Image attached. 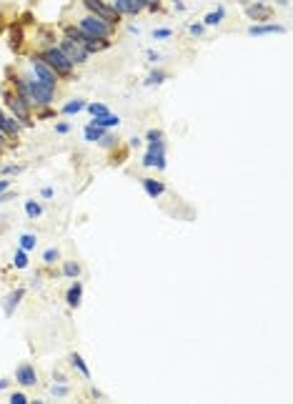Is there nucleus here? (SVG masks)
<instances>
[{"label": "nucleus", "instance_id": "nucleus-30", "mask_svg": "<svg viewBox=\"0 0 293 404\" xmlns=\"http://www.w3.org/2000/svg\"><path fill=\"white\" fill-rule=\"evenodd\" d=\"M53 394L55 397H66L68 394V387H53Z\"/></svg>", "mask_w": 293, "mask_h": 404}, {"label": "nucleus", "instance_id": "nucleus-27", "mask_svg": "<svg viewBox=\"0 0 293 404\" xmlns=\"http://www.w3.org/2000/svg\"><path fill=\"white\" fill-rule=\"evenodd\" d=\"M43 259H45V264H53V261L58 259V251H55V249H48V251L43 253Z\"/></svg>", "mask_w": 293, "mask_h": 404}, {"label": "nucleus", "instance_id": "nucleus-15", "mask_svg": "<svg viewBox=\"0 0 293 404\" xmlns=\"http://www.w3.org/2000/svg\"><path fill=\"white\" fill-rule=\"evenodd\" d=\"M80 296H83V284L75 281V284L68 289V304H70V306H78V304H80Z\"/></svg>", "mask_w": 293, "mask_h": 404}, {"label": "nucleus", "instance_id": "nucleus-23", "mask_svg": "<svg viewBox=\"0 0 293 404\" xmlns=\"http://www.w3.org/2000/svg\"><path fill=\"white\" fill-rule=\"evenodd\" d=\"M10 38H13V48H20L23 46V28H13Z\"/></svg>", "mask_w": 293, "mask_h": 404}, {"label": "nucleus", "instance_id": "nucleus-2", "mask_svg": "<svg viewBox=\"0 0 293 404\" xmlns=\"http://www.w3.org/2000/svg\"><path fill=\"white\" fill-rule=\"evenodd\" d=\"M80 30L86 33V35H90V38H95V40H103V38L111 35V25L106 23V20L95 18V15H86V18H83L80 20Z\"/></svg>", "mask_w": 293, "mask_h": 404}, {"label": "nucleus", "instance_id": "nucleus-6", "mask_svg": "<svg viewBox=\"0 0 293 404\" xmlns=\"http://www.w3.org/2000/svg\"><path fill=\"white\" fill-rule=\"evenodd\" d=\"M5 101H8V105L13 108L15 118H20V121H28V118H30L28 101H25L23 96H20V93H5Z\"/></svg>", "mask_w": 293, "mask_h": 404}, {"label": "nucleus", "instance_id": "nucleus-14", "mask_svg": "<svg viewBox=\"0 0 293 404\" xmlns=\"http://www.w3.org/2000/svg\"><path fill=\"white\" fill-rule=\"evenodd\" d=\"M23 294H25L23 289H18V291H13V294L8 296V299H5V306H3V309H5V314H8V316L13 314V309L18 306V302H20V299H23Z\"/></svg>", "mask_w": 293, "mask_h": 404}, {"label": "nucleus", "instance_id": "nucleus-26", "mask_svg": "<svg viewBox=\"0 0 293 404\" xmlns=\"http://www.w3.org/2000/svg\"><path fill=\"white\" fill-rule=\"evenodd\" d=\"M88 111H90L93 116H100V113H108V108H106V105H103V103H90V105H88Z\"/></svg>", "mask_w": 293, "mask_h": 404}, {"label": "nucleus", "instance_id": "nucleus-32", "mask_svg": "<svg viewBox=\"0 0 293 404\" xmlns=\"http://www.w3.org/2000/svg\"><path fill=\"white\" fill-rule=\"evenodd\" d=\"M160 138H163L160 131H151V133H148V141H160Z\"/></svg>", "mask_w": 293, "mask_h": 404}, {"label": "nucleus", "instance_id": "nucleus-40", "mask_svg": "<svg viewBox=\"0 0 293 404\" xmlns=\"http://www.w3.org/2000/svg\"><path fill=\"white\" fill-rule=\"evenodd\" d=\"M0 30H3V20H0Z\"/></svg>", "mask_w": 293, "mask_h": 404}, {"label": "nucleus", "instance_id": "nucleus-29", "mask_svg": "<svg viewBox=\"0 0 293 404\" xmlns=\"http://www.w3.org/2000/svg\"><path fill=\"white\" fill-rule=\"evenodd\" d=\"M10 402H13V404H28L25 394H20V392H18V394H13V397H10Z\"/></svg>", "mask_w": 293, "mask_h": 404}, {"label": "nucleus", "instance_id": "nucleus-19", "mask_svg": "<svg viewBox=\"0 0 293 404\" xmlns=\"http://www.w3.org/2000/svg\"><path fill=\"white\" fill-rule=\"evenodd\" d=\"M223 15H225L223 8H218L216 13H208V15H205V25H218L221 20H223Z\"/></svg>", "mask_w": 293, "mask_h": 404}, {"label": "nucleus", "instance_id": "nucleus-18", "mask_svg": "<svg viewBox=\"0 0 293 404\" xmlns=\"http://www.w3.org/2000/svg\"><path fill=\"white\" fill-rule=\"evenodd\" d=\"M70 361H73V367H75L83 377H90V372H88V367H86V361H83V356H80V354H73V356H70Z\"/></svg>", "mask_w": 293, "mask_h": 404}, {"label": "nucleus", "instance_id": "nucleus-28", "mask_svg": "<svg viewBox=\"0 0 293 404\" xmlns=\"http://www.w3.org/2000/svg\"><path fill=\"white\" fill-rule=\"evenodd\" d=\"M163 78H165V73H163V71H156V73L148 76V83H160Z\"/></svg>", "mask_w": 293, "mask_h": 404}, {"label": "nucleus", "instance_id": "nucleus-37", "mask_svg": "<svg viewBox=\"0 0 293 404\" xmlns=\"http://www.w3.org/2000/svg\"><path fill=\"white\" fill-rule=\"evenodd\" d=\"M8 186H10V181H0V194H3V191H8Z\"/></svg>", "mask_w": 293, "mask_h": 404}, {"label": "nucleus", "instance_id": "nucleus-4", "mask_svg": "<svg viewBox=\"0 0 293 404\" xmlns=\"http://www.w3.org/2000/svg\"><path fill=\"white\" fill-rule=\"evenodd\" d=\"M30 63H33V73H35V78H38V80H43L45 86L55 88V83H58V73L48 66V63H45V60H40V58H33Z\"/></svg>", "mask_w": 293, "mask_h": 404}, {"label": "nucleus", "instance_id": "nucleus-24", "mask_svg": "<svg viewBox=\"0 0 293 404\" xmlns=\"http://www.w3.org/2000/svg\"><path fill=\"white\" fill-rule=\"evenodd\" d=\"M63 274H66V276H73V279H75V276L80 274V266H78V264H73V261H68L66 266H63Z\"/></svg>", "mask_w": 293, "mask_h": 404}, {"label": "nucleus", "instance_id": "nucleus-22", "mask_svg": "<svg viewBox=\"0 0 293 404\" xmlns=\"http://www.w3.org/2000/svg\"><path fill=\"white\" fill-rule=\"evenodd\" d=\"M20 246H23V251L33 249L35 246V236H33V233H23V236H20Z\"/></svg>", "mask_w": 293, "mask_h": 404}, {"label": "nucleus", "instance_id": "nucleus-38", "mask_svg": "<svg viewBox=\"0 0 293 404\" xmlns=\"http://www.w3.org/2000/svg\"><path fill=\"white\" fill-rule=\"evenodd\" d=\"M5 384H8V381H3V379H0V389H3V387H5Z\"/></svg>", "mask_w": 293, "mask_h": 404}, {"label": "nucleus", "instance_id": "nucleus-17", "mask_svg": "<svg viewBox=\"0 0 293 404\" xmlns=\"http://www.w3.org/2000/svg\"><path fill=\"white\" fill-rule=\"evenodd\" d=\"M103 138V128H100V126H88V128H86V141H90V143H95V141H100Z\"/></svg>", "mask_w": 293, "mask_h": 404}, {"label": "nucleus", "instance_id": "nucleus-10", "mask_svg": "<svg viewBox=\"0 0 293 404\" xmlns=\"http://www.w3.org/2000/svg\"><path fill=\"white\" fill-rule=\"evenodd\" d=\"M143 188H145V194H148L151 199H158L165 191V186L160 181H153V178H143Z\"/></svg>", "mask_w": 293, "mask_h": 404}, {"label": "nucleus", "instance_id": "nucleus-20", "mask_svg": "<svg viewBox=\"0 0 293 404\" xmlns=\"http://www.w3.org/2000/svg\"><path fill=\"white\" fill-rule=\"evenodd\" d=\"M25 214H28L30 219H38L40 214H43V208H40L38 203H33V201H28V203H25Z\"/></svg>", "mask_w": 293, "mask_h": 404}, {"label": "nucleus", "instance_id": "nucleus-5", "mask_svg": "<svg viewBox=\"0 0 293 404\" xmlns=\"http://www.w3.org/2000/svg\"><path fill=\"white\" fill-rule=\"evenodd\" d=\"M60 53L66 55L70 63H83V60L88 58V50L83 48V46H78L75 40H70V38H66V40L60 43Z\"/></svg>", "mask_w": 293, "mask_h": 404}, {"label": "nucleus", "instance_id": "nucleus-33", "mask_svg": "<svg viewBox=\"0 0 293 404\" xmlns=\"http://www.w3.org/2000/svg\"><path fill=\"white\" fill-rule=\"evenodd\" d=\"M171 35V30L168 28H160V30H156V38H168Z\"/></svg>", "mask_w": 293, "mask_h": 404}, {"label": "nucleus", "instance_id": "nucleus-25", "mask_svg": "<svg viewBox=\"0 0 293 404\" xmlns=\"http://www.w3.org/2000/svg\"><path fill=\"white\" fill-rule=\"evenodd\" d=\"M13 264H15L18 269H25V266H28V256H25V251H18V253H15V259H13Z\"/></svg>", "mask_w": 293, "mask_h": 404}, {"label": "nucleus", "instance_id": "nucleus-7", "mask_svg": "<svg viewBox=\"0 0 293 404\" xmlns=\"http://www.w3.org/2000/svg\"><path fill=\"white\" fill-rule=\"evenodd\" d=\"M143 166H158L165 168V153H163V141H151V148L143 158Z\"/></svg>", "mask_w": 293, "mask_h": 404}, {"label": "nucleus", "instance_id": "nucleus-3", "mask_svg": "<svg viewBox=\"0 0 293 404\" xmlns=\"http://www.w3.org/2000/svg\"><path fill=\"white\" fill-rule=\"evenodd\" d=\"M86 3V8L90 10V15H95V18H100V20H106L108 25H113V23H118V15L120 13H115V8H108L103 0H83Z\"/></svg>", "mask_w": 293, "mask_h": 404}, {"label": "nucleus", "instance_id": "nucleus-31", "mask_svg": "<svg viewBox=\"0 0 293 404\" xmlns=\"http://www.w3.org/2000/svg\"><path fill=\"white\" fill-rule=\"evenodd\" d=\"M100 143H103V146H113V143H115V138H113V136H106V133H103Z\"/></svg>", "mask_w": 293, "mask_h": 404}, {"label": "nucleus", "instance_id": "nucleus-36", "mask_svg": "<svg viewBox=\"0 0 293 404\" xmlns=\"http://www.w3.org/2000/svg\"><path fill=\"white\" fill-rule=\"evenodd\" d=\"M58 131L60 133H68V123H58Z\"/></svg>", "mask_w": 293, "mask_h": 404}, {"label": "nucleus", "instance_id": "nucleus-34", "mask_svg": "<svg viewBox=\"0 0 293 404\" xmlns=\"http://www.w3.org/2000/svg\"><path fill=\"white\" fill-rule=\"evenodd\" d=\"M191 33H193V35H201V33H203V25H191Z\"/></svg>", "mask_w": 293, "mask_h": 404}, {"label": "nucleus", "instance_id": "nucleus-12", "mask_svg": "<svg viewBox=\"0 0 293 404\" xmlns=\"http://www.w3.org/2000/svg\"><path fill=\"white\" fill-rule=\"evenodd\" d=\"M120 118L113 116V113H100V116H93V126H100V128H106V126H118Z\"/></svg>", "mask_w": 293, "mask_h": 404}, {"label": "nucleus", "instance_id": "nucleus-8", "mask_svg": "<svg viewBox=\"0 0 293 404\" xmlns=\"http://www.w3.org/2000/svg\"><path fill=\"white\" fill-rule=\"evenodd\" d=\"M18 381H20V384H25V387H33L35 384V381H38V374H35V369L30 367V364H23V367H20L18 369Z\"/></svg>", "mask_w": 293, "mask_h": 404}, {"label": "nucleus", "instance_id": "nucleus-9", "mask_svg": "<svg viewBox=\"0 0 293 404\" xmlns=\"http://www.w3.org/2000/svg\"><path fill=\"white\" fill-rule=\"evenodd\" d=\"M115 13H128V15H135L143 10V5L138 3V0H115Z\"/></svg>", "mask_w": 293, "mask_h": 404}, {"label": "nucleus", "instance_id": "nucleus-35", "mask_svg": "<svg viewBox=\"0 0 293 404\" xmlns=\"http://www.w3.org/2000/svg\"><path fill=\"white\" fill-rule=\"evenodd\" d=\"M140 5H158V0H138Z\"/></svg>", "mask_w": 293, "mask_h": 404}, {"label": "nucleus", "instance_id": "nucleus-39", "mask_svg": "<svg viewBox=\"0 0 293 404\" xmlns=\"http://www.w3.org/2000/svg\"><path fill=\"white\" fill-rule=\"evenodd\" d=\"M3 138H5V133H3V131H0V143H3Z\"/></svg>", "mask_w": 293, "mask_h": 404}, {"label": "nucleus", "instance_id": "nucleus-21", "mask_svg": "<svg viewBox=\"0 0 293 404\" xmlns=\"http://www.w3.org/2000/svg\"><path fill=\"white\" fill-rule=\"evenodd\" d=\"M83 108H86V103H83V101H70L66 108H63V113H78V111H83Z\"/></svg>", "mask_w": 293, "mask_h": 404}, {"label": "nucleus", "instance_id": "nucleus-11", "mask_svg": "<svg viewBox=\"0 0 293 404\" xmlns=\"http://www.w3.org/2000/svg\"><path fill=\"white\" fill-rule=\"evenodd\" d=\"M268 33H286L283 25H250L248 35H268Z\"/></svg>", "mask_w": 293, "mask_h": 404}, {"label": "nucleus", "instance_id": "nucleus-16", "mask_svg": "<svg viewBox=\"0 0 293 404\" xmlns=\"http://www.w3.org/2000/svg\"><path fill=\"white\" fill-rule=\"evenodd\" d=\"M248 15L256 18V20H268L270 10H268L266 5H250V8H248Z\"/></svg>", "mask_w": 293, "mask_h": 404}, {"label": "nucleus", "instance_id": "nucleus-1", "mask_svg": "<svg viewBox=\"0 0 293 404\" xmlns=\"http://www.w3.org/2000/svg\"><path fill=\"white\" fill-rule=\"evenodd\" d=\"M40 60H45L48 66H50L55 73H60V76H68V73L73 71V63L60 53V48H45L43 55H40Z\"/></svg>", "mask_w": 293, "mask_h": 404}, {"label": "nucleus", "instance_id": "nucleus-13", "mask_svg": "<svg viewBox=\"0 0 293 404\" xmlns=\"http://www.w3.org/2000/svg\"><path fill=\"white\" fill-rule=\"evenodd\" d=\"M0 131L8 133V136H15V133L20 131V126H18L13 118H5V116H3V111H0Z\"/></svg>", "mask_w": 293, "mask_h": 404}]
</instances>
